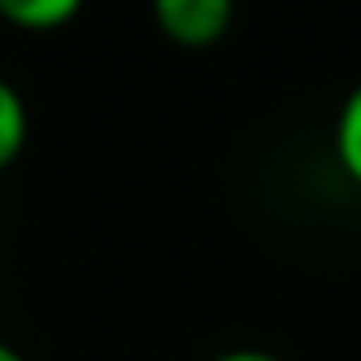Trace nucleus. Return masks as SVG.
Segmentation results:
<instances>
[{
	"mask_svg": "<svg viewBox=\"0 0 361 361\" xmlns=\"http://www.w3.org/2000/svg\"><path fill=\"white\" fill-rule=\"evenodd\" d=\"M156 27L169 37L174 46L188 51H206L220 46L233 27V5L229 0H156Z\"/></svg>",
	"mask_w": 361,
	"mask_h": 361,
	"instance_id": "obj_1",
	"label": "nucleus"
},
{
	"mask_svg": "<svg viewBox=\"0 0 361 361\" xmlns=\"http://www.w3.org/2000/svg\"><path fill=\"white\" fill-rule=\"evenodd\" d=\"M0 18L23 32H51L78 18V0H0Z\"/></svg>",
	"mask_w": 361,
	"mask_h": 361,
	"instance_id": "obj_2",
	"label": "nucleus"
},
{
	"mask_svg": "<svg viewBox=\"0 0 361 361\" xmlns=\"http://www.w3.org/2000/svg\"><path fill=\"white\" fill-rule=\"evenodd\" d=\"M334 156L343 165V174L361 188V82L348 92L343 110L334 119Z\"/></svg>",
	"mask_w": 361,
	"mask_h": 361,
	"instance_id": "obj_3",
	"label": "nucleus"
},
{
	"mask_svg": "<svg viewBox=\"0 0 361 361\" xmlns=\"http://www.w3.org/2000/svg\"><path fill=\"white\" fill-rule=\"evenodd\" d=\"M23 142H27V106L14 82L0 78V169H9L23 156Z\"/></svg>",
	"mask_w": 361,
	"mask_h": 361,
	"instance_id": "obj_4",
	"label": "nucleus"
},
{
	"mask_svg": "<svg viewBox=\"0 0 361 361\" xmlns=\"http://www.w3.org/2000/svg\"><path fill=\"white\" fill-rule=\"evenodd\" d=\"M211 361H283V357L261 353V348H233V353H220V357H211Z\"/></svg>",
	"mask_w": 361,
	"mask_h": 361,
	"instance_id": "obj_5",
	"label": "nucleus"
},
{
	"mask_svg": "<svg viewBox=\"0 0 361 361\" xmlns=\"http://www.w3.org/2000/svg\"><path fill=\"white\" fill-rule=\"evenodd\" d=\"M0 361H23V353H14L9 343H0Z\"/></svg>",
	"mask_w": 361,
	"mask_h": 361,
	"instance_id": "obj_6",
	"label": "nucleus"
}]
</instances>
